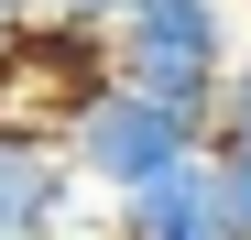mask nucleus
<instances>
[{
  "instance_id": "1",
  "label": "nucleus",
  "mask_w": 251,
  "mask_h": 240,
  "mask_svg": "<svg viewBox=\"0 0 251 240\" xmlns=\"http://www.w3.org/2000/svg\"><path fill=\"white\" fill-rule=\"evenodd\" d=\"M109 33H120V76H131V88L175 98V109H197L207 131H219V88L240 66L229 0H131Z\"/></svg>"
},
{
  "instance_id": "2",
  "label": "nucleus",
  "mask_w": 251,
  "mask_h": 240,
  "mask_svg": "<svg viewBox=\"0 0 251 240\" xmlns=\"http://www.w3.org/2000/svg\"><path fill=\"white\" fill-rule=\"evenodd\" d=\"M207 142H219V131H207L197 109H175V98L131 88V76H109V88L66 120V153H76V175H88L99 196L142 186V175H164V164H186V153H207Z\"/></svg>"
},
{
  "instance_id": "3",
  "label": "nucleus",
  "mask_w": 251,
  "mask_h": 240,
  "mask_svg": "<svg viewBox=\"0 0 251 240\" xmlns=\"http://www.w3.org/2000/svg\"><path fill=\"white\" fill-rule=\"evenodd\" d=\"M88 208V175L55 131H22L0 120V240H66Z\"/></svg>"
},
{
  "instance_id": "4",
  "label": "nucleus",
  "mask_w": 251,
  "mask_h": 240,
  "mask_svg": "<svg viewBox=\"0 0 251 240\" xmlns=\"http://www.w3.org/2000/svg\"><path fill=\"white\" fill-rule=\"evenodd\" d=\"M109 240H240L229 229V186H219V142L164 164V175H142V186H120L109 196Z\"/></svg>"
},
{
  "instance_id": "5",
  "label": "nucleus",
  "mask_w": 251,
  "mask_h": 240,
  "mask_svg": "<svg viewBox=\"0 0 251 240\" xmlns=\"http://www.w3.org/2000/svg\"><path fill=\"white\" fill-rule=\"evenodd\" d=\"M219 186H229V229L251 240V142H219Z\"/></svg>"
},
{
  "instance_id": "6",
  "label": "nucleus",
  "mask_w": 251,
  "mask_h": 240,
  "mask_svg": "<svg viewBox=\"0 0 251 240\" xmlns=\"http://www.w3.org/2000/svg\"><path fill=\"white\" fill-rule=\"evenodd\" d=\"M219 142H251V55L229 66V88H219Z\"/></svg>"
},
{
  "instance_id": "7",
  "label": "nucleus",
  "mask_w": 251,
  "mask_h": 240,
  "mask_svg": "<svg viewBox=\"0 0 251 240\" xmlns=\"http://www.w3.org/2000/svg\"><path fill=\"white\" fill-rule=\"evenodd\" d=\"M11 11H66V22H120L131 0H11Z\"/></svg>"
},
{
  "instance_id": "8",
  "label": "nucleus",
  "mask_w": 251,
  "mask_h": 240,
  "mask_svg": "<svg viewBox=\"0 0 251 240\" xmlns=\"http://www.w3.org/2000/svg\"><path fill=\"white\" fill-rule=\"evenodd\" d=\"M0 22H11V0H0Z\"/></svg>"
}]
</instances>
